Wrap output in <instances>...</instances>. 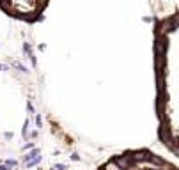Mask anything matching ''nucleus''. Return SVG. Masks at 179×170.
Here are the masks:
<instances>
[{"mask_svg": "<svg viewBox=\"0 0 179 170\" xmlns=\"http://www.w3.org/2000/svg\"><path fill=\"white\" fill-rule=\"evenodd\" d=\"M99 170H179L176 165L163 159L147 149L140 151H128L121 156L108 159Z\"/></svg>", "mask_w": 179, "mask_h": 170, "instance_id": "nucleus-2", "label": "nucleus"}, {"mask_svg": "<svg viewBox=\"0 0 179 170\" xmlns=\"http://www.w3.org/2000/svg\"><path fill=\"white\" fill-rule=\"evenodd\" d=\"M153 36L158 138L179 158V9L156 20Z\"/></svg>", "mask_w": 179, "mask_h": 170, "instance_id": "nucleus-1", "label": "nucleus"}, {"mask_svg": "<svg viewBox=\"0 0 179 170\" xmlns=\"http://www.w3.org/2000/svg\"><path fill=\"white\" fill-rule=\"evenodd\" d=\"M50 0H0V9L14 20L34 23L41 20Z\"/></svg>", "mask_w": 179, "mask_h": 170, "instance_id": "nucleus-3", "label": "nucleus"}]
</instances>
